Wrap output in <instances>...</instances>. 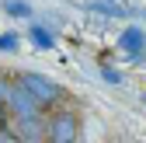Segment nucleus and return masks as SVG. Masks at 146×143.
Here are the masks:
<instances>
[{
    "label": "nucleus",
    "instance_id": "nucleus-1",
    "mask_svg": "<svg viewBox=\"0 0 146 143\" xmlns=\"http://www.w3.org/2000/svg\"><path fill=\"white\" fill-rule=\"evenodd\" d=\"M17 84L25 87V91L35 98L42 105V108H56V105L63 101V87L52 80V77H45V74H38V70H21V74H17Z\"/></svg>",
    "mask_w": 146,
    "mask_h": 143
},
{
    "label": "nucleus",
    "instance_id": "nucleus-2",
    "mask_svg": "<svg viewBox=\"0 0 146 143\" xmlns=\"http://www.w3.org/2000/svg\"><path fill=\"white\" fill-rule=\"evenodd\" d=\"M80 136V119L73 108H56L45 122V143H77Z\"/></svg>",
    "mask_w": 146,
    "mask_h": 143
},
{
    "label": "nucleus",
    "instance_id": "nucleus-3",
    "mask_svg": "<svg viewBox=\"0 0 146 143\" xmlns=\"http://www.w3.org/2000/svg\"><path fill=\"white\" fill-rule=\"evenodd\" d=\"M4 108H7V115H14V119H35V115L45 112V108H42V105L35 101L17 80L11 84V91H7V98H4Z\"/></svg>",
    "mask_w": 146,
    "mask_h": 143
},
{
    "label": "nucleus",
    "instance_id": "nucleus-4",
    "mask_svg": "<svg viewBox=\"0 0 146 143\" xmlns=\"http://www.w3.org/2000/svg\"><path fill=\"white\" fill-rule=\"evenodd\" d=\"M118 45L125 49L129 63H143L146 59V31L139 25H125V31L118 35Z\"/></svg>",
    "mask_w": 146,
    "mask_h": 143
},
{
    "label": "nucleus",
    "instance_id": "nucleus-5",
    "mask_svg": "<svg viewBox=\"0 0 146 143\" xmlns=\"http://www.w3.org/2000/svg\"><path fill=\"white\" fill-rule=\"evenodd\" d=\"M87 11H98L104 17H143L139 7H129V4H111V0H90V4H84Z\"/></svg>",
    "mask_w": 146,
    "mask_h": 143
},
{
    "label": "nucleus",
    "instance_id": "nucleus-6",
    "mask_svg": "<svg viewBox=\"0 0 146 143\" xmlns=\"http://www.w3.org/2000/svg\"><path fill=\"white\" fill-rule=\"evenodd\" d=\"M14 133L21 136L25 143H45V126H42V115H35V119H14Z\"/></svg>",
    "mask_w": 146,
    "mask_h": 143
},
{
    "label": "nucleus",
    "instance_id": "nucleus-7",
    "mask_svg": "<svg viewBox=\"0 0 146 143\" xmlns=\"http://www.w3.org/2000/svg\"><path fill=\"white\" fill-rule=\"evenodd\" d=\"M28 39H31L35 49H52V45H56V35H52L45 25H31L28 28Z\"/></svg>",
    "mask_w": 146,
    "mask_h": 143
},
{
    "label": "nucleus",
    "instance_id": "nucleus-8",
    "mask_svg": "<svg viewBox=\"0 0 146 143\" xmlns=\"http://www.w3.org/2000/svg\"><path fill=\"white\" fill-rule=\"evenodd\" d=\"M4 14L7 17H31V4H25V0H4Z\"/></svg>",
    "mask_w": 146,
    "mask_h": 143
},
{
    "label": "nucleus",
    "instance_id": "nucleus-9",
    "mask_svg": "<svg viewBox=\"0 0 146 143\" xmlns=\"http://www.w3.org/2000/svg\"><path fill=\"white\" fill-rule=\"evenodd\" d=\"M21 49V35L17 31H4L0 35V52H17Z\"/></svg>",
    "mask_w": 146,
    "mask_h": 143
},
{
    "label": "nucleus",
    "instance_id": "nucleus-10",
    "mask_svg": "<svg viewBox=\"0 0 146 143\" xmlns=\"http://www.w3.org/2000/svg\"><path fill=\"white\" fill-rule=\"evenodd\" d=\"M98 74H101V80H108V84H122V74H118V70H111V66H98Z\"/></svg>",
    "mask_w": 146,
    "mask_h": 143
},
{
    "label": "nucleus",
    "instance_id": "nucleus-11",
    "mask_svg": "<svg viewBox=\"0 0 146 143\" xmlns=\"http://www.w3.org/2000/svg\"><path fill=\"white\" fill-rule=\"evenodd\" d=\"M0 143H25V140L14 133V126H0Z\"/></svg>",
    "mask_w": 146,
    "mask_h": 143
},
{
    "label": "nucleus",
    "instance_id": "nucleus-12",
    "mask_svg": "<svg viewBox=\"0 0 146 143\" xmlns=\"http://www.w3.org/2000/svg\"><path fill=\"white\" fill-rule=\"evenodd\" d=\"M11 84H14V80H11L7 74H0V105H4V98H7V91H11Z\"/></svg>",
    "mask_w": 146,
    "mask_h": 143
},
{
    "label": "nucleus",
    "instance_id": "nucleus-13",
    "mask_svg": "<svg viewBox=\"0 0 146 143\" xmlns=\"http://www.w3.org/2000/svg\"><path fill=\"white\" fill-rule=\"evenodd\" d=\"M7 119H11V115H7V108L0 105V126H7Z\"/></svg>",
    "mask_w": 146,
    "mask_h": 143
},
{
    "label": "nucleus",
    "instance_id": "nucleus-14",
    "mask_svg": "<svg viewBox=\"0 0 146 143\" xmlns=\"http://www.w3.org/2000/svg\"><path fill=\"white\" fill-rule=\"evenodd\" d=\"M143 105H146V91H143Z\"/></svg>",
    "mask_w": 146,
    "mask_h": 143
}]
</instances>
